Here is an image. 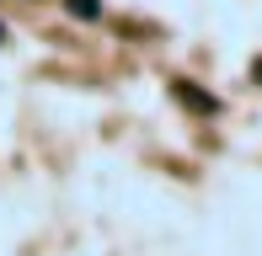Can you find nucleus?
<instances>
[{
    "instance_id": "nucleus-3",
    "label": "nucleus",
    "mask_w": 262,
    "mask_h": 256,
    "mask_svg": "<svg viewBox=\"0 0 262 256\" xmlns=\"http://www.w3.org/2000/svg\"><path fill=\"white\" fill-rule=\"evenodd\" d=\"M252 80H257V86H262V59H252Z\"/></svg>"
},
{
    "instance_id": "nucleus-1",
    "label": "nucleus",
    "mask_w": 262,
    "mask_h": 256,
    "mask_svg": "<svg viewBox=\"0 0 262 256\" xmlns=\"http://www.w3.org/2000/svg\"><path fill=\"white\" fill-rule=\"evenodd\" d=\"M177 101L193 112H220V96H209V91H198L193 80H177Z\"/></svg>"
},
{
    "instance_id": "nucleus-4",
    "label": "nucleus",
    "mask_w": 262,
    "mask_h": 256,
    "mask_svg": "<svg viewBox=\"0 0 262 256\" xmlns=\"http://www.w3.org/2000/svg\"><path fill=\"white\" fill-rule=\"evenodd\" d=\"M0 43H6V21H0Z\"/></svg>"
},
{
    "instance_id": "nucleus-2",
    "label": "nucleus",
    "mask_w": 262,
    "mask_h": 256,
    "mask_svg": "<svg viewBox=\"0 0 262 256\" xmlns=\"http://www.w3.org/2000/svg\"><path fill=\"white\" fill-rule=\"evenodd\" d=\"M70 6V16H80V21H97L102 16V0H64Z\"/></svg>"
}]
</instances>
